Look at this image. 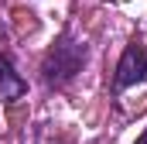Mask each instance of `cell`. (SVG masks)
Listing matches in <instances>:
<instances>
[{"instance_id": "1", "label": "cell", "mask_w": 147, "mask_h": 144, "mask_svg": "<svg viewBox=\"0 0 147 144\" xmlns=\"http://www.w3.org/2000/svg\"><path fill=\"white\" fill-rule=\"evenodd\" d=\"M82 65H86V45L65 35L51 52H48L41 72H45V82H48V86H65V82H72L75 75L82 72Z\"/></svg>"}, {"instance_id": "2", "label": "cell", "mask_w": 147, "mask_h": 144, "mask_svg": "<svg viewBox=\"0 0 147 144\" xmlns=\"http://www.w3.org/2000/svg\"><path fill=\"white\" fill-rule=\"evenodd\" d=\"M147 79V52L140 45H127L120 65H116V75H113V86L116 89H127V86H137Z\"/></svg>"}, {"instance_id": "3", "label": "cell", "mask_w": 147, "mask_h": 144, "mask_svg": "<svg viewBox=\"0 0 147 144\" xmlns=\"http://www.w3.org/2000/svg\"><path fill=\"white\" fill-rule=\"evenodd\" d=\"M24 93H28V82L21 79V72H14L10 58L0 55V96L3 100H21Z\"/></svg>"}, {"instance_id": "4", "label": "cell", "mask_w": 147, "mask_h": 144, "mask_svg": "<svg viewBox=\"0 0 147 144\" xmlns=\"http://www.w3.org/2000/svg\"><path fill=\"white\" fill-rule=\"evenodd\" d=\"M137 144H147V130H144V134H140V137H137Z\"/></svg>"}]
</instances>
